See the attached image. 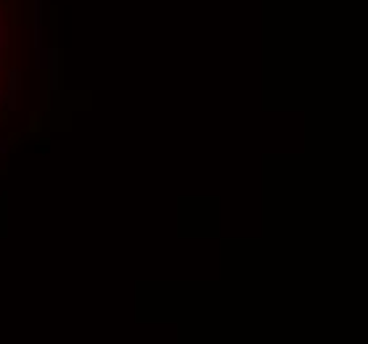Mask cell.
I'll return each instance as SVG.
<instances>
[{"label": "cell", "instance_id": "obj_1", "mask_svg": "<svg viewBox=\"0 0 368 344\" xmlns=\"http://www.w3.org/2000/svg\"><path fill=\"white\" fill-rule=\"evenodd\" d=\"M19 88H21V74H19L16 66H11L8 69V93H16Z\"/></svg>", "mask_w": 368, "mask_h": 344}, {"label": "cell", "instance_id": "obj_2", "mask_svg": "<svg viewBox=\"0 0 368 344\" xmlns=\"http://www.w3.org/2000/svg\"><path fill=\"white\" fill-rule=\"evenodd\" d=\"M40 130H43V117L35 111L32 117H29V127H27V132H29V135H37Z\"/></svg>", "mask_w": 368, "mask_h": 344}, {"label": "cell", "instance_id": "obj_3", "mask_svg": "<svg viewBox=\"0 0 368 344\" xmlns=\"http://www.w3.org/2000/svg\"><path fill=\"white\" fill-rule=\"evenodd\" d=\"M3 151H5V141H0V154H3Z\"/></svg>", "mask_w": 368, "mask_h": 344}, {"label": "cell", "instance_id": "obj_4", "mask_svg": "<svg viewBox=\"0 0 368 344\" xmlns=\"http://www.w3.org/2000/svg\"><path fill=\"white\" fill-rule=\"evenodd\" d=\"M0 74H3V72H0Z\"/></svg>", "mask_w": 368, "mask_h": 344}]
</instances>
